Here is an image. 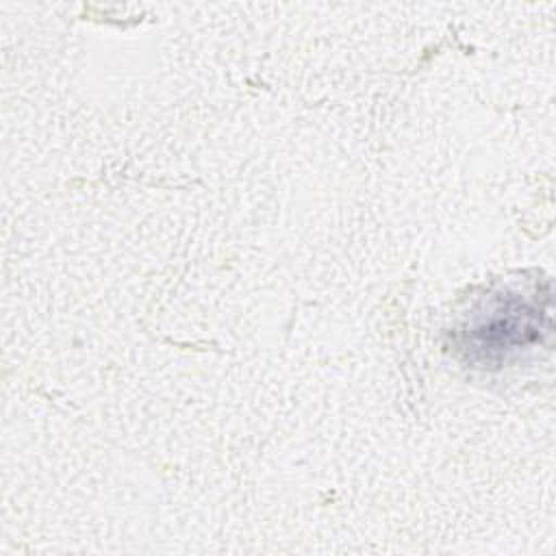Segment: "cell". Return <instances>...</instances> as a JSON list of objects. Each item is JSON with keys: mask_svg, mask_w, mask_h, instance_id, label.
<instances>
[{"mask_svg": "<svg viewBox=\"0 0 556 556\" xmlns=\"http://www.w3.org/2000/svg\"><path fill=\"white\" fill-rule=\"evenodd\" d=\"M549 332L552 285L539 278L482 298L452 330V348L471 367L502 369L543 348Z\"/></svg>", "mask_w": 556, "mask_h": 556, "instance_id": "6da1fadb", "label": "cell"}]
</instances>
